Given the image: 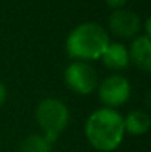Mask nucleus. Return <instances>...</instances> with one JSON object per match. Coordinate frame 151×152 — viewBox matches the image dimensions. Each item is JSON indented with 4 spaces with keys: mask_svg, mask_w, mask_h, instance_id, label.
I'll return each mask as SVG.
<instances>
[{
    "mask_svg": "<svg viewBox=\"0 0 151 152\" xmlns=\"http://www.w3.org/2000/svg\"><path fill=\"white\" fill-rule=\"evenodd\" d=\"M52 143L43 134H30L21 143V152H50Z\"/></svg>",
    "mask_w": 151,
    "mask_h": 152,
    "instance_id": "obj_10",
    "label": "nucleus"
},
{
    "mask_svg": "<svg viewBox=\"0 0 151 152\" xmlns=\"http://www.w3.org/2000/svg\"><path fill=\"white\" fill-rule=\"evenodd\" d=\"M105 1H107V4L110 7H113L114 10H117V9H123L127 0H105Z\"/></svg>",
    "mask_w": 151,
    "mask_h": 152,
    "instance_id": "obj_11",
    "label": "nucleus"
},
{
    "mask_svg": "<svg viewBox=\"0 0 151 152\" xmlns=\"http://www.w3.org/2000/svg\"><path fill=\"white\" fill-rule=\"evenodd\" d=\"M6 96H7V90H6V87H4V84L0 81V105L3 103V102L6 101Z\"/></svg>",
    "mask_w": 151,
    "mask_h": 152,
    "instance_id": "obj_12",
    "label": "nucleus"
},
{
    "mask_svg": "<svg viewBox=\"0 0 151 152\" xmlns=\"http://www.w3.org/2000/svg\"><path fill=\"white\" fill-rule=\"evenodd\" d=\"M129 61H132L138 68L148 72L151 69V43L150 36H138L133 39L129 48Z\"/></svg>",
    "mask_w": 151,
    "mask_h": 152,
    "instance_id": "obj_7",
    "label": "nucleus"
},
{
    "mask_svg": "<svg viewBox=\"0 0 151 152\" xmlns=\"http://www.w3.org/2000/svg\"><path fill=\"white\" fill-rule=\"evenodd\" d=\"M88 142L101 152L117 149L124 137L123 117L113 108H99L92 112L85 124Z\"/></svg>",
    "mask_w": 151,
    "mask_h": 152,
    "instance_id": "obj_1",
    "label": "nucleus"
},
{
    "mask_svg": "<svg viewBox=\"0 0 151 152\" xmlns=\"http://www.w3.org/2000/svg\"><path fill=\"white\" fill-rule=\"evenodd\" d=\"M105 66L111 69H123L129 65V52L127 48L122 43H110L101 56Z\"/></svg>",
    "mask_w": 151,
    "mask_h": 152,
    "instance_id": "obj_8",
    "label": "nucleus"
},
{
    "mask_svg": "<svg viewBox=\"0 0 151 152\" xmlns=\"http://www.w3.org/2000/svg\"><path fill=\"white\" fill-rule=\"evenodd\" d=\"M64 80L68 89L79 95H89L98 87V74L88 62H73L64 71Z\"/></svg>",
    "mask_w": 151,
    "mask_h": 152,
    "instance_id": "obj_4",
    "label": "nucleus"
},
{
    "mask_svg": "<svg viewBox=\"0 0 151 152\" xmlns=\"http://www.w3.org/2000/svg\"><path fill=\"white\" fill-rule=\"evenodd\" d=\"M130 92L132 89L129 80L120 74H111L105 77L98 86V95L101 102L105 103L107 108L113 109L129 101Z\"/></svg>",
    "mask_w": 151,
    "mask_h": 152,
    "instance_id": "obj_5",
    "label": "nucleus"
},
{
    "mask_svg": "<svg viewBox=\"0 0 151 152\" xmlns=\"http://www.w3.org/2000/svg\"><path fill=\"white\" fill-rule=\"evenodd\" d=\"M110 30L114 36L122 39H132L141 31V18L130 9H117L108 18Z\"/></svg>",
    "mask_w": 151,
    "mask_h": 152,
    "instance_id": "obj_6",
    "label": "nucleus"
},
{
    "mask_svg": "<svg viewBox=\"0 0 151 152\" xmlns=\"http://www.w3.org/2000/svg\"><path fill=\"white\" fill-rule=\"evenodd\" d=\"M36 120L45 133L43 136L50 143H53L68 126L70 121L68 106L59 99L46 98L36 108Z\"/></svg>",
    "mask_w": 151,
    "mask_h": 152,
    "instance_id": "obj_3",
    "label": "nucleus"
},
{
    "mask_svg": "<svg viewBox=\"0 0 151 152\" xmlns=\"http://www.w3.org/2000/svg\"><path fill=\"white\" fill-rule=\"evenodd\" d=\"M110 45L107 31L96 22H83L77 25L67 37V53L77 61H95L104 55Z\"/></svg>",
    "mask_w": 151,
    "mask_h": 152,
    "instance_id": "obj_2",
    "label": "nucleus"
},
{
    "mask_svg": "<svg viewBox=\"0 0 151 152\" xmlns=\"http://www.w3.org/2000/svg\"><path fill=\"white\" fill-rule=\"evenodd\" d=\"M150 115L145 111L141 109H135L132 112H129L124 118H123V127H124V133L127 132L132 136H141L144 133L148 132L150 129Z\"/></svg>",
    "mask_w": 151,
    "mask_h": 152,
    "instance_id": "obj_9",
    "label": "nucleus"
}]
</instances>
